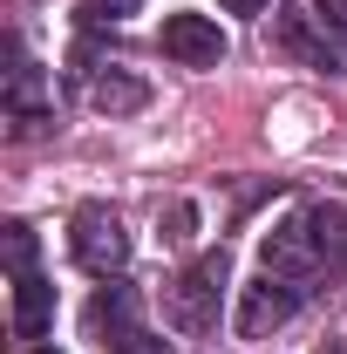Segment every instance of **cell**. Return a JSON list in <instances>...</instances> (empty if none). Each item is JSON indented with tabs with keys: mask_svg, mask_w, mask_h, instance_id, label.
I'll return each mask as SVG.
<instances>
[{
	"mask_svg": "<svg viewBox=\"0 0 347 354\" xmlns=\"http://www.w3.org/2000/svg\"><path fill=\"white\" fill-rule=\"evenodd\" d=\"M341 252H347V212H334V205L293 212L286 225L265 232V272H272V279H293V286H300L306 272L334 266Z\"/></svg>",
	"mask_w": 347,
	"mask_h": 354,
	"instance_id": "6da1fadb",
	"label": "cell"
},
{
	"mask_svg": "<svg viewBox=\"0 0 347 354\" xmlns=\"http://www.w3.org/2000/svg\"><path fill=\"white\" fill-rule=\"evenodd\" d=\"M225 286H232V259L225 252H205V259H191V272L171 286V327L177 334H205L218 320V300H225Z\"/></svg>",
	"mask_w": 347,
	"mask_h": 354,
	"instance_id": "7a4b0ae2",
	"label": "cell"
},
{
	"mask_svg": "<svg viewBox=\"0 0 347 354\" xmlns=\"http://www.w3.org/2000/svg\"><path fill=\"white\" fill-rule=\"evenodd\" d=\"M68 252H75V266H88V272L109 279V272L130 266V232H123V218L109 205H82L75 225H68Z\"/></svg>",
	"mask_w": 347,
	"mask_h": 354,
	"instance_id": "3957f363",
	"label": "cell"
},
{
	"mask_svg": "<svg viewBox=\"0 0 347 354\" xmlns=\"http://www.w3.org/2000/svg\"><path fill=\"white\" fill-rule=\"evenodd\" d=\"M293 307H300V286L265 272V279H252V286H238V334H245V341H265L272 327L293 320Z\"/></svg>",
	"mask_w": 347,
	"mask_h": 354,
	"instance_id": "277c9868",
	"label": "cell"
},
{
	"mask_svg": "<svg viewBox=\"0 0 347 354\" xmlns=\"http://www.w3.org/2000/svg\"><path fill=\"white\" fill-rule=\"evenodd\" d=\"M164 55L184 68H218L225 62V28L212 14H171L164 21Z\"/></svg>",
	"mask_w": 347,
	"mask_h": 354,
	"instance_id": "5b68a950",
	"label": "cell"
},
{
	"mask_svg": "<svg viewBox=\"0 0 347 354\" xmlns=\"http://www.w3.org/2000/svg\"><path fill=\"white\" fill-rule=\"evenodd\" d=\"M48 320H55V286H48L41 272H21L14 279V334L21 341H41Z\"/></svg>",
	"mask_w": 347,
	"mask_h": 354,
	"instance_id": "8992f818",
	"label": "cell"
},
{
	"mask_svg": "<svg viewBox=\"0 0 347 354\" xmlns=\"http://www.w3.org/2000/svg\"><path fill=\"white\" fill-rule=\"evenodd\" d=\"M88 102H95L102 116H136V109L150 102V88L136 82V75H123V68H102V75L88 82Z\"/></svg>",
	"mask_w": 347,
	"mask_h": 354,
	"instance_id": "52a82bcc",
	"label": "cell"
},
{
	"mask_svg": "<svg viewBox=\"0 0 347 354\" xmlns=\"http://www.w3.org/2000/svg\"><path fill=\"white\" fill-rule=\"evenodd\" d=\"M7 272H14V279L35 272V232H28V225H7Z\"/></svg>",
	"mask_w": 347,
	"mask_h": 354,
	"instance_id": "ba28073f",
	"label": "cell"
},
{
	"mask_svg": "<svg viewBox=\"0 0 347 354\" xmlns=\"http://www.w3.org/2000/svg\"><path fill=\"white\" fill-rule=\"evenodd\" d=\"M143 0H82V21L88 28H116V21H130Z\"/></svg>",
	"mask_w": 347,
	"mask_h": 354,
	"instance_id": "9c48e42d",
	"label": "cell"
},
{
	"mask_svg": "<svg viewBox=\"0 0 347 354\" xmlns=\"http://www.w3.org/2000/svg\"><path fill=\"white\" fill-rule=\"evenodd\" d=\"M116 354H171V348H164L157 334H123V341H116Z\"/></svg>",
	"mask_w": 347,
	"mask_h": 354,
	"instance_id": "30bf717a",
	"label": "cell"
},
{
	"mask_svg": "<svg viewBox=\"0 0 347 354\" xmlns=\"http://www.w3.org/2000/svg\"><path fill=\"white\" fill-rule=\"evenodd\" d=\"M313 7H320L327 28H341V35H347V0H313Z\"/></svg>",
	"mask_w": 347,
	"mask_h": 354,
	"instance_id": "8fae6325",
	"label": "cell"
},
{
	"mask_svg": "<svg viewBox=\"0 0 347 354\" xmlns=\"http://www.w3.org/2000/svg\"><path fill=\"white\" fill-rule=\"evenodd\" d=\"M218 7H225V14H259L265 0H218Z\"/></svg>",
	"mask_w": 347,
	"mask_h": 354,
	"instance_id": "7c38bea8",
	"label": "cell"
},
{
	"mask_svg": "<svg viewBox=\"0 0 347 354\" xmlns=\"http://www.w3.org/2000/svg\"><path fill=\"white\" fill-rule=\"evenodd\" d=\"M320 354H347V334H341V341H327V348H320Z\"/></svg>",
	"mask_w": 347,
	"mask_h": 354,
	"instance_id": "4fadbf2b",
	"label": "cell"
},
{
	"mask_svg": "<svg viewBox=\"0 0 347 354\" xmlns=\"http://www.w3.org/2000/svg\"><path fill=\"white\" fill-rule=\"evenodd\" d=\"M35 354H55V348H35Z\"/></svg>",
	"mask_w": 347,
	"mask_h": 354,
	"instance_id": "5bb4252c",
	"label": "cell"
}]
</instances>
